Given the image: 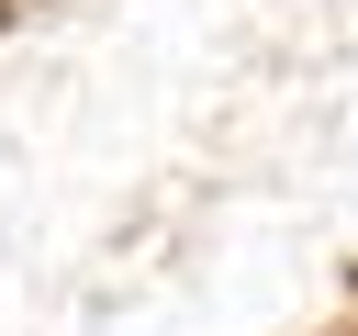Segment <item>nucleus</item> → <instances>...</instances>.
<instances>
[{
	"label": "nucleus",
	"instance_id": "f257e3e1",
	"mask_svg": "<svg viewBox=\"0 0 358 336\" xmlns=\"http://www.w3.org/2000/svg\"><path fill=\"white\" fill-rule=\"evenodd\" d=\"M0 11H11V0H0Z\"/></svg>",
	"mask_w": 358,
	"mask_h": 336
}]
</instances>
